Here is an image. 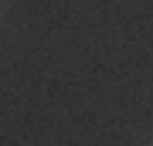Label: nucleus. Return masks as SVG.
<instances>
[]
</instances>
